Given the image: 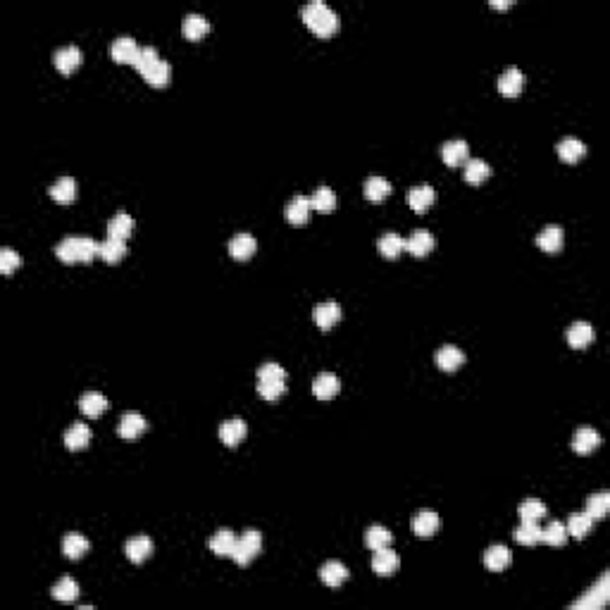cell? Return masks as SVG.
<instances>
[{"label":"cell","mask_w":610,"mask_h":610,"mask_svg":"<svg viewBox=\"0 0 610 610\" xmlns=\"http://www.w3.org/2000/svg\"><path fill=\"white\" fill-rule=\"evenodd\" d=\"M229 255L231 257H236V260H248V257L253 255V253H255V248H257V241H255V236L253 234H236L234 239L229 241Z\"/></svg>","instance_id":"d6986e66"},{"label":"cell","mask_w":610,"mask_h":610,"mask_svg":"<svg viewBox=\"0 0 610 610\" xmlns=\"http://www.w3.org/2000/svg\"><path fill=\"white\" fill-rule=\"evenodd\" d=\"M522 86H525V76H522L518 67H508V70L498 76V91L503 93V96H518Z\"/></svg>","instance_id":"cb8c5ba5"},{"label":"cell","mask_w":610,"mask_h":610,"mask_svg":"<svg viewBox=\"0 0 610 610\" xmlns=\"http://www.w3.org/2000/svg\"><path fill=\"white\" fill-rule=\"evenodd\" d=\"M439 527H441V518H439L434 510H420V513L412 515V532H415L417 536H432L434 532H439Z\"/></svg>","instance_id":"4fadbf2b"},{"label":"cell","mask_w":610,"mask_h":610,"mask_svg":"<svg viewBox=\"0 0 610 610\" xmlns=\"http://www.w3.org/2000/svg\"><path fill=\"white\" fill-rule=\"evenodd\" d=\"M260 549H262V534L257 529H246L241 536H236V546L231 558H234L239 565H248V562L260 553Z\"/></svg>","instance_id":"277c9868"},{"label":"cell","mask_w":610,"mask_h":610,"mask_svg":"<svg viewBox=\"0 0 610 610\" xmlns=\"http://www.w3.org/2000/svg\"><path fill=\"white\" fill-rule=\"evenodd\" d=\"M246 422L241 420V417H231V420H224L220 427V439L222 443H227V446H236V443H241L246 439Z\"/></svg>","instance_id":"7c38bea8"},{"label":"cell","mask_w":610,"mask_h":610,"mask_svg":"<svg viewBox=\"0 0 610 610\" xmlns=\"http://www.w3.org/2000/svg\"><path fill=\"white\" fill-rule=\"evenodd\" d=\"M319 580L327 584V587H339V584H344L346 580H348V570H346L344 562L329 560L319 567Z\"/></svg>","instance_id":"4316f807"},{"label":"cell","mask_w":610,"mask_h":610,"mask_svg":"<svg viewBox=\"0 0 610 610\" xmlns=\"http://www.w3.org/2000/svg\"><path fill=\"white\" fill-rule=\"evenodd\" d=\"M50 196L58 203H72L76 198V182L72 177H60L58 182L50 186Z\"/></svg>","instance_id":"74e56055"},{"label":"cell","mask_w":610,"mask_h":610,"mask_svg":"<svg viewBox=\"0 0 610 610\" xmlns=\"http://www.w3.org/2000/svg\"><path fill=\"white\" fill-rule=\"evenodd\" d=\"M91 441V429L84 422H76L65 432V446L70 451H79V448H86Z\"/></svg>","instance_id":"603a6c76"},{"label":"cell","mask_w":610,"mask_h":610,"mask_svg":"<svg viewBox=\"0 0 610 610\" xmlns=\"http://www.w3.org/2000/svg\"><path fill=\"white\" fill-rule=\"evenodd\" d=\"M608 598H610V577H608V572H606V575L598 580L596 587H591L580 598V601L572 603V608H577V610H598V608L606 606Z\"/></svg>","instance_id":"5b68a950"},{"label":"cell","mask_w":610,"mask_h":610,"mask_svg":"<svg viewBox=\"0 0 610 610\" xmlns=\"http://www.w3.org/2000/svg\"><path fill=\"white\" fill-rule=\"evenodd\" d=\"M518 515H520V520H536V522H539L546 515V503H544V501H539V498H527V501H522V503H520Z\"/></svg>","instance_id":"bcb514c9"},{"label":"cell","mask_w":610,"mask_h":610,"mask_svg":"<svg viewBox=\"0 0 610 610\" xmlns=\"http://www.w3.org/2000/svg\"><path fill=\"white\" fill-rule=\"evenodd\" d=\"M536 246L546 253H558L562 248V229L558 224H549L539 231L536 236Z\"/></svg>","instance_id":"7402d4cb"},{"label":"cell","mask_w":610,"mask_h":610,"mask_svg":"<svg viewBox=\"0 0 610 610\" xmlns=\"http://www.w3.org/2000/svg\"><path fill=\"white\" fill-rule=\"evenodd\" d=\"M134 231V220L129 217L127 213H120L115 215L110 222H107V236H112V239H129Z\"/></svg>","instance_id":"8d00e7d4"},{"label":"cell","mask_w":610,"mask_h":610,"mask_svg":"<svg viewBox=\"0 0 610 610\" xmlns=\"http://www.w3.org/2000/svg\"><path fill=\"white\" fill-rule=\"evenodd\" d=\"M234 546H236V534L231 529H220L215 532L213 536H210L208 541V549L215 553V556L220 558H231V553H234Z\"/></svg>","instance_id":"2e32d148"},{"label":"cell","mask_w":610,"mask_h":610,"mask_svg":"<svg viewBox=\"0 0 610 610\" xmlns=\"http://www.w3.org/2000/svg\"><path fill=\"white\" fill-rule=\"evenodd\" d=\"M541 541L549 546H562L567 541V529L562 522L553 520L546 527H541Z\"/></svg>","instance_id":"ab89813d"},{"label":"cell","mask_w":610,"mask_h":610,"mask_svg":"<svg viewBox=\"0 0 610 610\" xmlns=\"http://www.w3.org/2000/svg\"><path fill=\"white\" fill-rule=\"evenodd\" d=\"M391 193V184H389V179H384V177H370L365 182V196L370 200H384L386 196Z\"/></svg>","instance_id":"ee69618b"},{"label":"cell","mask_w":610,"mask_h":610,"mask_svg":"<svg viewBox=\"0 0 610 610\" xmlns=\"http://www.w3.org/2000/svg\"><path fill=\"white\" fill-rule=\"evenodd\" d=\"M303 19L310 27V31L322 36V39L332 36L334 31L339 29V14H336L327 3H322V0H313V3L305 5Z\"/></svg>","instance_id":"6da1fadb"},{"label":"cell","mask_w":610,"mask_h":610,"mask_svg":"<svg viewBox=\"0 0 610 610\" xmlns=\"http://www.w3.org/2000/svg\"><path fill=\"white\" fill-rule=\"evenodd\" d=\"M341 315H344L341 313V305L334 301H324V303L315 305V310H313V319L319 329H332L341 319Z\"/></svg>","instance_id":"8992f818"},{"label":"cell","mask_w":610,"mask_h":610,"mask_svg":"<svg viewBox=\"0 0 610 610\" xmlns=\"http://www.w3.org/2000/svg\"><path fill=\"white\" fill-rule=\"evenodd\" d=\"M182 29H184V36L189 41H198L200 36H205L210 31V24H208V19H205L203 14L189 12L184 17V22H182Z\"/></svg>","instance_id":"83f0119b"},{"label":"cell","mask_w":610,"mask_h":610,"mask_svg":"<svg viewBox=\"0 0 610 610\" xmlns=\"http://www.w3.org/2000/svg\"><path fill=\"white\" fill-rule=\"evenodd\" d=\"M55 67L62 72V74H72L76 67L81 65V50L76 45H65V48H58L53 55Z\"/></svg>","instance_id":"8fae6325"},{"label":"cell","mask_w":610,"mask_h":610,"mask_svg":"<svg viewBox=\"0 0 610 610\" xmlns=\"http://www.w3.org/2000/svg\"><path fill=\"white\" fill-rule=\"evenodd\" d=\"M158 60H160V58H158V50H155L153 45H143V48L138 50L136 60H134V67H136L138 74L143 76V74H146V72L151 70V67H153Z\"/></svg>","instance_id":"c3c4849f"},{"label":"cell","mask_w":610,"mask_h":610,"mask_svg":"<svg viewBox=\"0 0 610 610\" xmlns=\"http://www.w3.org/2000/svg\"><path fill=\"white\" fill-rule=\"evenodd\" d=\"M610 510V494L608 491H601V494H593L587 498V513L591 515L593 520L606 518Z\"/></svg>","instance_id":"7bdbcfd3"},{"label":"cell","mask_w":610,"mask_h":610,"mask_svg":"<svg viewBox=\"0 0 610 610\" xmlns=\"http://www.w3.org/2000/svg\"><path fill=\"white\" fill-rule=\"evenodd\" d=\"M593 520L591 515L584 510V513H572L570 520H567L565 529H567V536H575V539H584V536L589 534V532L593 529Z\"/></svg>","instance_id":"f546056e"},{"label":"cell","mask_w":610,"mask_h":610,"mask_svg":"<svg viewBox=\"0 0 610 610\" xmlns=\"http://www.w3.org/2000/svg\"><path fill=\"white\" fill-rule=\"evenodd\" d=\"M124 551H127V558L132 562H143L153 553V541L148 539L146 534L134 536V539L127 541V549H124Z\"/></svg>","instance_id":"4dcf8cb0"},{"label":"cell","mask_w":610,"mask_h":610,"mask_svg":"<svg viewBox=\"0 0 610 610\" xmlns=\"http://www.w3.org/2000/svg\"><path fill=\"white\" fill-rule=\"evenodd\" d=\"M339 389H341V381L334 372H322V375H317L313 381V394L317 398H322V401L336 396L339 394Z\"/></svg>","instance_id":"ac0fdd59"},{"label":"cell","mask_w":610,"mask_h":610,"mask_svg":"<svg viewBox=\"0 0 610 610\" xmlns=\"http://www.w3.org/2000/svg\"><path fill=\"white\" fill-rule=\"evenodd\" d=\"M510 560H513V553H510L508 546H503V544L489 546V549L484 551V565H487L491 572L505 570V567L510 565Z\"/></svg>","instance_id":"5bb4252c"},{"label":"cell","mask_w":610,"mask_h":610,"mask_svg":"<svg viewBox=\"0 0 610 610\" xmlns=\"http://www.w3.org/2000/svg\"><path fill=\"white\" fill-rule=\"evenodd\" d=\"M434 203V189L429 184H420L412 186L408 191V205H410L415 213H427V208Z\"/></svg>","instance_id":"ffe728a7"},{"label":"cell","mask_w":610,"mask_h":610,"mask_svg":"<svg viewBox=\"0 0 610 610\" xmlns=\"http://www.w3.org/2000/svg\"><path fill=\"white\" fill-rule=\"evenodd\" d=\"M310 205H313V210H317V213H332L336 208L334 191L329 189V186H319V189L310 196Z\"/></svg>","instance_id":"f35d334b"},{"label":"cell","mask_w":610,"mask_h":610,"mask_svg":"<svg viewBox=\"0 0 610 610\" xmlns=\"http://www.w3.org/2000/svg\"><path fill=\"white\" fill-rule=\"evenodd\" d=\"M463 177H465V182H470V184H482L484 179H489V177H491V167H489V162H487V160H482V158H472V160H467V162H465V172H463Z\"/></svg>","instance_id":"d6a6232c"},{"label":"cell","mask_w":610,"mask_h":610,"mask_svg":"<svg viewBox=\"0 0 610 610\" xmlns=\"http://www.w3.org/2000/svg\"><path fill=\"white\" fill-rule=\"evenodd\" d=\"M584 153H587V146L575 136H567L558 143V155H560V160H565V162H577V160L584 158Z\"/></svg>","instance_id":"e575fe53"},{"label":"cell","mask_w":610,"mask_h":610,"mask_svg":"<svg viewBox=\"0 0 610 610\" xmlns=\"http://www.w3.org/2000/svg\"><path fill=\"white\" fill-rule=\"evenodd\" d=\"M19 265H22L19 253H14L12 248H3V251H0V272H3V275H10V272L17 270Z\"/></svg>","instance_id":"681fc988"},{"label":"cell","mask_w":610,"mask_h":610,"mask_svg":"<svg viewBox=\"0 0 610 610\" xmlns=\"http://www.w3.org/2000/svg\"><path fill=\"white\" fill-rule=\"evenodd\" d=\"M169 76H172V70H169V65L165 60H158L151 67V70L143 74V79H146L151 86H165L169 81Z\"/></svg>","instance_id":"7dc6e473"},{"label":"cell","mask_w":610,"mask_h":610,"mask_svg":"<svg viewBox=\"0 0 610 610\" xmlns=\"http://www.w3.org/2000/svg\"><path fill=\"white\" fill-rule=\"evenodd\" d=\"M138 50H141V45H138L132 36H120V39H115V43H112L110 53H112V60L115 62H122V65H127L129 62V65H134Z\"/></svg>","instance_id":"ba28073f"},{"label":"cell","mask_w":610,"mask_h":610,"mask_svg":"<svg viewBox=\"0 0 610 610\" xmlns=\"http://www.w3.org/2000/svg\"><path fill=\"white\" fill-rule=\"evenodd\" d=\"M257 391L265 401H277L286 391V372L277 363H265L257 370Z\"/></svg>","instance_id":"3957f363"},{"label":"cell","mask_w":610,"mask_h":610,"mask_svg":"<svg viewBox=\"0 0 610 610\" xmlns=\"http://www.w3.org/2000/svg\"><path fill=\"white\" fill-rule=\"evenodd\" d=\"M396 567H398L396 551H391L389 546H386V549L375 551V556H372V570H375L377 575L389 577V575H394V572H396Z\"/></svg>","instance_id":"9a60e30c"},{"label":"cell","mask_w":610,"mask_h":610,"mask_svg":"<svg viewBox=\"0 0 610 610\" xmlns=\"http://www.w3.org/2000/svg\"><path fill=\"white\" fill-rule=\"evenodd\" d=\"M117 432H120L124 441H134L146 432V420H143L141 412H124L120 425H117Z\"/></svg>","instance_id":"52a82bcc"},{"label":"cell","mask_w":610,"mask_h":610,"mask_svg":"<svg viewBox=\"0 0 610 610\" xmlns=\"http://www.w3.org/2000/svg\"><path fill=\"white\" fill-rule=\"evenodd\" d=\"M377 248H379V253L384 257H396L401 251H406V239L403 236L394 234V231H389V234L379 236V241H377Z\"/></svg>","instance_id":"b9f144b4"},{"label":"cell","mask_w":610,"mask_h":610,"mask_svg":"<svg viewBox=\"0 0 610 610\" xmlns=\"http://www.w3.org/2000/svg\"><path fill=\"white\" fill-rule=\"evenodd\" d=\"M598 443H601V437H598V432L591 427L577 429V434L572 437V448H575L580 456H587V453L596 451Z\"/></svg>","instance_id":"e0dca14e"},{"label":"cell","mask_w":610,"mask_h":610,"mask_svg":"<svg viewBox=\"0 0 610 610\" xmlns=\"http://www.w3.org/2000/svg\"><path fill=\"white\" fill-rule=\"evenodd\" d=\"M441 158H443V162H446L448 167H458V165L467 162V158H470L467 141H463V138L446 141V143H443V148H441Z\"/></svg>","instance_id":"9c48e42d"},{"label":"cell","mask_w":610,"mask_h":610,"mask_svg":"<svg viewBox=\"0 0 610 610\" xmlns=\"http://www.w3.org/2000/svg\"><path fill=\"white\" fill-rule=\"evenodd\" d=\"M62 262H89L98 255V244L89 236H67L55 248Z\"/></svg>","instance_id":"7a4b0ae2"},{"label":"cell","mask_w":610,"mask_h":610,"mask_svg":"<svg viewBox=\"0 0 610 610\" xmlns=\"http://www.w3.org/2000/svg\"><path fill=\"white\" fill-rule=\"evenodd\" d=\"M124 253H127V244H124L122 239H112V236H107L105 241L98 244V255H101L105 262H120L124 257Z\"/></svg>","instance_id":"836d02e7"},{"label":"cell","mask_w":610,"mask_h":610,"mask_svg":"<svg viewBox=\"0 0 610 610\" xmlns=\"http://www.w3.org/2000/svg\"><path fill=\"white\" fill-rule=\"evenodd\" d=\"M365 544L370 551H379V549H386V546H391V532L386 529V527L381 525H375L367 529L365 534Z\"/></svg>","instance_id":"60d3db41"},{"label":"cell","mask_w":610,"mask_h":610,"mask_svg":"<svg viewBox=\"0 0 610 610\" xmlns=\"http://www.w3.org/2000/svg\"><path fill=\"white\" fill-rule=\"evenodd\" d=\"M515 541L522 546H534L541 541V527L536 520H520V527L515 529Z\"/></svg>","instance_id":"1f68e13d"},{"label":"cell","mask_w":610,"mask_h":610,"mask_svg":"<svg viewBox=\"0 0 610 610\" xmlns=\"http://www.w3.org/2000/svg\"><path fill=\"white\" fill-rule=\"evenodd\" d=\"M310 210H313L310 196H293L291 203L286 205V220L291 224H305L310 217Z\"/></svg>","instance_id":"44dd1931"},{"label":"cell","mask_w":610,"mask_h":610,"mask_svg":"<svg viewBox=\"0 0 610 610\" xmlns=\"http://www.w3.org/2000/svg\"><path fill=\"white\" fill-rule=\"evenodd\" d=\"M76 596H79V584L72 580V577H65V580H60L53 587V598H55V601L70 603V601H76Z\"/></svg>","instance_id":"f6af8a7d"},{"label":"cell","mask_w":610,"mask_h":610,"mask_svg":"<svg viewBox=\"0 0 610 610\" xmlns=\"http://www.w3.org/2000/svg\"><path fill=\"white\" fill-rule=\"evenodd\" d=\"M432 248H434V236L425 229H415L406 239V251H410L412 255H417V257L427 255Z\"/></svg>","instance_id":"484cf974"},{"label":"cell","mask_w":610,"mask_h":610,"mask_svg":"<svg viewBox=\"0 0 610 610\" xmlns=\"http://www.w3.org/2000/svg\"><path fill=\"white\" fill-rule=\"evenodd\" d=\"M89 539L81 534H76V532H70V534H65V539H62V553H65L70 560H79L84 553H89Z\"/></svg>","instance_id":"d4e9b609"},{"label":"cell","mask_w":610,"mask_h":610,"mask_svg":"<svg viewBox=\"0 0 610 610\" xmlns=\"http://www.w3.org/2000/svg\"><path fill=\"white\" fill-rule=\"evenodd\" d=\"M593 336H596V332H593V327L589 322H575L567 329V344L572 348H587L593 341Z\"/></svg>","instance_id":"f1b7e54d"},{"label":"cell","mask_w":610,"mask_h":610,"mask_svg":"<svg viewBox=\"0 0 610 610\" xmlns=\"http://www.w3.org/2000/svg\"><path fill=\"white\" fill-rule=\"evenodd\" d=\"M491 8L505 10V8H510V0H491Z\"/></svg>","instance_id":"f907efd6"},{"label":"cell","mask_w":610,"mask_h":610,"mask_svg":"<svg viewBox=\"0 0 610 610\" xmlns=\"http://www.w3.org/2000/svg\"><path fill=\"white\" fill-rule=\"evenodd\" d=\"M434 363H437L439 370L453 372L465 363V353L458 348V346H451V344L441 346V348L437 350V355H434Z\"/></svg>","instance_id":"30bf717a"},{"label":"cell","mask_w":610,"mask_h":610,"mask_svg":"<svg viewBox=\"0 0 610 610\" xmlns=\"http://www.w3.org/2000/svg\"><path fill=\"white\" fill-rule=\"evenodd\" d=\"M79 408H81V412H84V415L98 417L101 412H105L107 398L103 394H98V391H86V394L79 398Z\"/></svg>","instance_id":"d590c367"}]
</instances>
